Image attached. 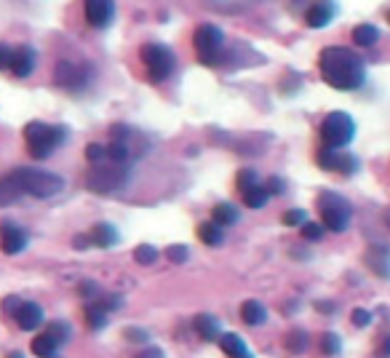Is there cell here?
<instances>
[{"label":"cell","instance_id":"27","mask_svg":"<svg viewBox=\"0 0 390 358\" xmlns=\"http://www.w3.org/2000/svg\"><path fill=\"white\" fill-rule=\"evenodd\" d=\"M308 345H310L308 332H302V329H292V332L286 334V347H289L292 353H305Z\"/></svg>","mask_w":390,"mask_h":358},{"label":"cell","instance_id":"23","mask_svg":"<svg viewBox=\"0 0 390 358\" xmlns=\"http://www.w3.org/2000/svg\"><path fill=\"white\" fill-rule=\"evenodd\" d=\"M212 222H216L219 227H230L238 222V209L230 203H216L212 209Z\"/></svg>","mask_w":390,"mask_h":358},{"label":"cell","instance_id":"19","mask_svg":"<svg viewBox=\"0 0 390 358\" xmlns=\"http://www.w3.org/2000/svg\"><path fill=\"white\" fill-rule=\"evenodd\" d=\"M89 236H91V243L99 246V249H110V246L118 243V230L110 225V222H96L94 230Z\"/></svg>","mask_w":390,"mask_h":358},{"label":"cell","instance_id":"12","mask_svg":"<svg viewBox=\"0 0 390 358\" xmlns=\"http://www.w3.org/2000/svg\"><path fill=\"white\" fill-rule=\"evenodd\" d=\"M27 233L14 222H3L0 225V249L3 254H19L27 249Z\"/></svg>","mask_w":390,"mask_h":358},{"label":"cell","instance_id":"5","mask_svg":"<svg viewBox=\"0 0 390 358\" xmlns=\"http://www.w3.org/2000/svg\"><path fill=\"white\" fill-rule=\"evenodd\" d=\"M139 56H142V65H145L148 78L152 83H163V80H169L174 75L176 56L169 46H163V43H145Z\"/></svg>","mask_w":390,"mask_h":358},{"label":"cell","instance_id":"11","mask_svg":"<svg viewBox=\"0 0 390 358\" xmlns=\"http://www.w3.org/2000/svg\"><path fill=\"white\" fill-rule=\"evenodd\" d=\"M318 166L326 169V172H337V174H353L358 172V160L353 155H345V153H337L332 147H323L318 150Z\"/></svg>","mask_w":390,"mask_h":358},{"label":"cell","instance_id":"49","mask_svg":"<svg viewBox=\"0 0 390 358\" xmlns=\"http://www.w3.org/2000/svg\"><path fill=\"white\" fill-rule=\"evenodd\" d=\"M136 358H139V356H136Z\"/></svg>","mask_w":390,"mask_h":358},{"label":"cell","instance_id":"7","mask_svg":"<svg viewBox=\"0 0 390 358\" xmlns=\"http://www.w3.org/2000/svg\"><path fill=\"white\" fill-rule=\"evenodd\" d=\"M318 212H321L323 230H329V233H345L353 219V209L339 193H321Z\"/></svg>","mask_w":390,"mask_h":358},{"label":"cell","instance_id":"1","mask_svg":"<svg viewBox=\"0 0 390 358\" xmlns=\"http://www.w3.org/2000/svg\"><path fill=\"white\" fill-rule=\"evenodd\" d=\"M323 83H329L337 91H356L366 80V65L348 46H326L318 56Z\"/></svg>","mask_w":390,"mask_h":358},{"label":"cell","instance_id":"32","mask_svg":"<svg viewBox=\"0 0 390 358\" xmlns=\"http://www.w3.org/2000/svg\"><path fill=\"white\" fill-rule=\"evenodd\" d=\"M46 332L51 334V337H54L59 345H62V343H67V340H70V326L65 324V321H51Z\"/></svg>","mask_w":390,"mask_h":358},{"label":"cell","instance_id":"14","mask_svg":"<svg viewBox=\"0 0 390 358\" xmlns=\"http://www.w3.org/2000/svg\"><path fill=\"white\" fill-rule=\"evenodd\" d=\"M16 324H19V329H25V332L38 329L43 324V307L38 305V302H19Z\"/></svg>","mask_w":390,"mask_h":358},{"label":"cell","instance_id":"4","mask_svg":"<svg viewBox=\"0 0 390 358\" xmlns=\"http://www.w3.org/2000/svg\"><path fill=\"white\" fill-rule=\"evenodd\" d=\"M16 179L25 190V196H32V198H51L56 193L65 190V179L59 174L43 172V169H16Z\"/></svg>","mask_w":390,"mask_h":358},{"label":"cell","instance_id":"47","mask_svg":"<svg viewBox=\"0 0 390 358\" xmlns=\"http://www.w3.org/2000/svg\"><path fill=\"white\" fill-rule=\"evenodd\" d=\"M388 22H390V11H388Z\"/></svg>","mask_w":390,"mask_h":358},{"label":"cell","instance_id":"13","mask_svg":"<svg viewBox=\"0 0 390 358\" xmlns=\"http://www.w3.org/2000/svg\"><path fill=\"white\" fill-rule=\"evenodd\" d=\"M35 65H38V51L32 46H19V49H14L11 75H16V78H30L35 72Z\"/></svg>","mask_w":390,"mask_h":358},{"label":"cell","instance_id":"8","mask_svg":"<svg viewBox=\"0 0 390 358\" xmlns=\"http://www.w3.org/2000/svg\"><path fill=\"white\" fill-rule=\"evenodd\" d=\"M318 134H321L323 145L332 147V150H339V147H345L353 142V136H356V123H353V118H350L348 113L334 110V113H329V115L321 120Z\"/></svg>","mask_w":390,"mask_h":358},{"label":"cell","instance_id":"33","mask_svg":"<svg viewBox=\"0 0 390 358\" xmlns=\"http://www.w3.org/2000/svg\"><path fill=\"white\" fill-rule=\"evenodd\" d=\"M256 185H259V177H256L254 169H243V172H238V190H241V193Z\"/></svg>","mask_w":390,"mask_h":358},{"label":"cell","instance_id":"39","mask_svg":"<svg viewBox=\"0 0 390 358\" xmlns=\"http://www.w3.org/2000/svg\"><path fill=\"white\" fill-rule=\"evenodd\" d=\"M11 56H14V49L6 46V43H0V72L3 70H11Z\"/></svg>","mask_w":390,"mask_h":358},{"label":"cell","instance_id":"36","mask_svg":"<svg viewBox=\"0 0 390 358\" xmlns=\"http://www.w3.org/2000/svg\"><path fill=\"white\" fill-rule=\"evenodd\" d=\"M166 257H169V260H171L174 265H182V262L188 260V246H169Z\"/></svg>","mask_w":390,"mask_h":358},{"label":"cell","instance_id":"48","mask_svg":"<svg viewBox=\"0 0 390 358\" xmlns=\"http://www.w3.org/2000/svg\"><path fill=\"white\" fill-rule=\"evenodd\" d=\"M388 225H390V217H388Z\"/></svg>","mask_w":390,"mask_h":358},{"label":"cell","instance_id":"17","mask_svg":"<svg viewBox=\"0 0 390 358\" xmlns=\"http://www.w3.org/2000/svg\"><path fill=\"white\" fill-rule=\"evenodd\" d=\"M25 196V190L19 185V179H16V174H6L3 179H0V206H11L16 200Z\"/></svg>","mask_w":390,"mask_h":358},{"label":"cell","instance_id":"38","mask_svg":"<svg viewBox=\"0 0 390 358\" xmlns=\"http://www.w3.org/2000/svg\"><path fill=\"white\" fill-rule=\"evenodd\" d=\"M78 292H81V297H86L89 302H94V297H99V286H96L94 281H83Z\"/></svg>","mask_w":390,"mask_h":358},{"label":"cell","instance_id":"2","mask_svg":"<svg viewBox=\"0 0 390 358\" xmlns=\"http://www.w3.org/2000/svg\"><path fill=\"white\" fill-rule=\"evenodd\" d=\"M25 142H27V153L32 158H48L59 145L67 142V129L65 126H48L41 120H32L25 126Z\"/></svg>","mask_w":390,"mask_h":358},{"label":"cell","instance_id":"3","mask_svg":"<svg viewBox=\"0 0 390 358\" xmlns=\"http://www.w3.org/2000/svg\"><path fill=\"white\" fill-rule=\"evenodd\" d=\"M193 49L198 62L206 67H216L225 56V35L214 25H198L193 32Z\"/></svg>","mask_w":390,"mask_h":358},{"label":"cell","instance_id":"31","mask_svg":"<svg viewBox=\"0 0 390 358\" xmlns=\"http://www.w3.org/2000/svg\"><path fill=\"white\" fill-rule=\"evenodd\" d=\"M86 160H89L91 166H96V163H105V160H108V147L91 142V145L86 147Z\"/></svg>","mask_w":390,"mask_h":358},{"label":"cell","instance_id":"34","mask_svg":"<svg viewBox=\"0 0 390 358\" xmlns=\"http://www.w3.org/2000/svg\"><path fill=\"white\" fill-rule=\"evenodd\" d=\"M302 238L305 241H321L323 238V225L321 222H305L302 225Z\"/></svg>","mask_w":390,"mask_h":358},{"label":"cell","instance_id":"18","mask_svg":"<svg viewBox=\"0 0 390 358\" xmlns=\"http://www.w3.org/2000/svg\"><path fill=\"white\" fill-rule=\"evenodd\" d=\"M219 347H222V353L228 358H252V353H249V347H246V343H243L238 334H219Z\"/></svg>","mask_w":390,"mask_h":358},{"label":"cell","instance_id":"25","mask_svg":"<svg viewBox=\"0 0 390 358\" xmlns=\"http://www.w3.org/2000/svg\"><path fill=\"white\" fill-rule=\"evenodd\" d=\"M268 200H270V193L265 190V185H256V187L243 190V203H246L249 209H262Z\"/></svg>","mask_w":390,"mask_h":358},{"label":"cell","instance_id":"44","mask_svg":"<svg viewBox=\"0 0 390 358\" xmlns=\"http://www.w3.org/2000/svg\"><path fill=\"white\" fill-rule=\"evenodd\" d=\"M139 358H163V350L161 347H148V350H142Z\"/></svg>","mask_w":390,"mask_h":358},{"label":"cell","instance_id":"21","mask_svg":"<svg viewBox=\"0 0 390 358\" xmlns=\"http://www.w3.org/2000/svg\"><path fill=\"white\" fill-rule=\"evenodd\" d=\"M198 238H201L206 246H222V243H225V230L209 219V222H201V225H198Z\"/></svg>","mask_w":390,"mask_h":358},{"label":"cell","instance_id":"40","mask_svg":"<svg viewBox=\"0 0 390 358\" xmlns=\"http://www.w3.org/2000/svg\"><path fill=\"white\" fill-rule=\"evenodd\" d=\"M353 324H356V326H369V324H372V313L363 310V307L353 310Z\"/></svg>","mask_w":390,"mask_h":358},{"label":"cell","instance_id":"20","mask_svg":"<svg viewBox=\"0 0 390 358\" xmlns=\"http://www.w3.org/2000/svg\"><path fill=\"white\" fill-rule=\"evenodd\" d=\"M241 319L249 326H259V324H265V319H268V310H265L262 302H256V300H246L241 305Z\"/></svg>","mask_w":390,"mask_h":358},{"label":"cell","instance_id":"9","mask_svg":"<svg viewBox=\"0 0 390 358\" xmlns=\"http://www.w3.org/2000/svg\"><path fill=\"white\" fill-rule=\"evenodd\" d=\"M91 80V67L75 65V62H59L54 67V83L65 91H83Z\"/></svg>","mask_w":390,"mask_h":358},{"label":"cell","instance_id":"24","mask_svg":"<svg viewBox=\"0 0 390 358\" xmlns=\"http://www.w3.org/2000/svg\"><path fill=\"white\" fill-rule=\"evenodd\" d=\"M377 40H379V30L375 25H358L353 30V43L361 49H372Z\"/></svg>","mask_w":390,"mask_h":358},{"label":"cell","instance_id":"29","mask_svg":"<svg viewBox=\"0 0 390 358\" xmlns=\"http://www.w3.org/2000/svg\"><path fill=\"white\" fill-rule=\"evenodd\" d=\"M134 260H136V265H155V262H158V249L150 246V243H142V246H136L134 249Z\"/></svg>","mask_w":390,"mask_h":358},{"label":"cell","instance_id":"28","mask_svg":"<svg viewBox=\"0 0 390 358\" xmlns=\"http://www.w3.org/2000/svg\"><path fill=\"white\" fill-rule=\"evenodd\" d=\"M108 160L110 163H121V166H129V160H131V150L126 142H112L108 147Z\"/></svg>","mask_w":390,"mask_h":358},{"label":"cell","instance_id":"35","mask_svg":"<svg viewBox=\"0 0 390 358\" xmlns=\"http://www.w3.org/2000/svg\"><path fill=\"white\" fill-rule=\"evenodd\" d=\"M321 350L326 353V356H337L339 353V337L337 334H323L321 337Z\"/></svg>","mask_w":390,"mask_h":358},{"label":"cell","instance_id":"46","mask_svg":"<svg viewBox=\"0 0 390 358\" xmlns=\"http://www.w3.org/2000/svg\"><path fill=\"white\" fill-rule=\"evenodd\" d=\"M6 358H25V356H22V353H8Z\"/></svg>","mask_w":390,"mask_h":358},{"label":"cell","instance_id":"41","mask_svg":"<svg viewBox=\"0 0 390 358\" xmlns=\"http://www.w3.org/2000/svg\"><path fill=\"white\" fill-rule=\"evenodd\" d=\"M126 340H131V343H148V332H142V329H126Z\"/></svg>","mask_w":390,"mask_h":358},{"label":"cell","instance_id":"43","mask_svg":"<svg viewBox=\"0 0 390 358\" xmlns=\"http://www.w3.org/2000/svg\"><path fill=\"white\" fill-rule=\"evenodd\" d=\"M72 246H75L78 252H81V249H89V246H91V236H75V238H72Z\"/></svg>","mask_w":390,"mask_h":358},{"label":"cell","instance_id":"30","mask_svg":"<svg viewBox=\"0 0 390 358\" xmlns=\"http://www.w3.org/2000/svg\"><path fill=\"white\" fill-rule=\"evenodd\" d=\"M281 222L286 227H299V225H305L308 222V212L305 209H289V212L283 214L281 217Z\"/></svg>","mask_w":390,"mask_h":358},{"label":"cell","instance_id":"22","mask_svg":"<svg viewBox=\"0 0 390 358\" xmlns=\"http://www.w3.org/2000/svg\"><path fill=\"white\" fill-rule=\"evenodd\" d=\"M56 350H59V343H56L48 332L38 334V337L32 340V353H35L38 358H54Z\"/></svg>","mask_w":390,"mask_h":358},{"label":"cell","instance_id":"6","mask_svg":"<svg viewBox=\"0 0 390 358\" xmlns=\"http://www.w3.org/2000/svg\"><path fill=\"white\" fill-rule=\"evenodd\" d=\"M129 166H121V163H96L91 172L86 174V187L89 190H94V193H115V190H121V187L129 185Z\"/></svg>","mask_w":390,"mask_h":358},{"label":"cell","instance_id":"16","mask_svg":"<svg viewBox=\"0 0 390 358\" xmlns=\"http://www.w3.org/2000/svg\"><path fill=\"white\" fill-rule=\"evenodd\" d=\"M193 326H195V332H198V337H201L203 343H214V340H219V334H222V326H219V321H216L214 316H209V313H201V316H195Z\"/></svg>","mask_w":390,"mask_h":358},{"label":"cell","instance_id":"45","mask_svg":"<svg viewBox=\"0 0 390 358\" xmlns=\"http://www.w3.org/2000/svg\"><path fill=\"white\" fill-rule=\"evenodd\" d=\"M379 356H382V358H390V340H385V343L379 345Z\"/></svg>","mask_w":390,"mask_h":358},{"label":"cell","instance_id":"10","mask_svg":"<svg viewBox=\"0 0 390 358\" xmlns=\"http://www.w3.org/2000/svg\"><path fill=\"white\" fill-rule=\"evenodd\" d=\"M83 16L94 30H108L115 19V0H83Z\"/></svg>","mask_w":390,"mask_h":358},{"label":"cell","instance_id":"37","mask_svg":"<svg viewBox=\"0 0 390 358\" xmlns=\"http://www.w3.org/2000/svg\"><path fill=\"white\" fill-rule=\"evenodd\" d=\"M265 190H268L270 198H273V196H281L283 190H286V185H283L281 177H270V179H265Z\"/></svg>","mask_w":390,"mask_h":358},{"label":"cell","instance_id":"42","mask_svg":"<svg viewBox=\"0 0 390 358\" xmlns=\"http://www.w3.org/2000/svg\"><path fill=\"white\" fill-rule=\"evenodd\" d=\"M121 297H118V294H110V297H105V300H102V307H105V310H118V307H121Z\"/></svg>","mask_w":390,"mask_h":358},{"label":"cell","instance_id":"15","mask_svg":"<svg viewBox=\"0 0 390 358\" xmlns=\"http://www.w3.org/2000/svg\"><path fill=\"white\" fill-rule=\"evenodd\" d=\"M332 19H334V3H329V0L310 6L308 13H305V22H308V27H313V30H321V27H326Z\"/></svg>","mask_w":390,"mask_h":358},{"label":"cell","instance_id":"26","mask_svg":"<svg viewBox=\"0 0 390 358\" xmlns=\"http://www.w3.org/2000/svg\"><path fill=\"white\" fill-rule=\"evenodd\" d=\"M86 321L91 329H102L108 324V310L102 307V302H89L86 305Z\"/></svg>","mask_w":390,"mask_h":358}]
</instances>
